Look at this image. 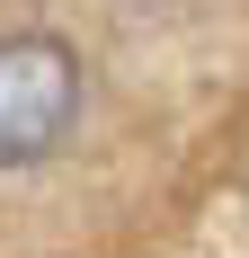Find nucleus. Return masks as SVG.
Returning <instances> with one entry per match:
<instances>
[{
    "label": "nucleus",
    "instance_id": "nucleus-1",
    "mask_svg": "<svg viewBox=\"0 0 249 258\" xmlns=\"http://www.w3.org/2000/svg\"><path fill=\"white\" fill-rule=\"evenodd\" d=\"M80 125V53L45 27H18L0 45V160L36 169L72 143Z\"/></svg>",
    "mask_w": 249,
    "mask_h": 258
},
{
    "label": "nucleus",
    "instance_id": "nucleus-2",
    "mask_svg": "<svg viewBox=\"0 0 249 258\" xmlns=\"http://www.w3.org/2000/svg\"><path fill=\"white\" fill-rule=\"evenodd\" d=\"M125 9H160V0H125Z\"/></svg>",
    "mask_w": 249,
    "mask_h": 258
}]
</instances>
